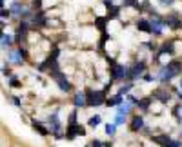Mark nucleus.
Returning a JSON list of instances; mask_svg holds the SVG:
<instances>
[{"mask_svg": "<svg viewBox=\"0 0 182 147\" xmlns=\"http://www.w3.org/2000/svg\"><path fill=\"white\" fill-rule=\"evenodd\" d=\"M144 116L142 115H135L133 118H131V124H129V129L133 131V133H139V131H142L144 129Z\"/></svg>", "mask_w": 182, "mask_h": 147, "instance_id": "nucleus-8", "label": "nucleus"}, {"mask_svg": "<svg viewBox=\"0 0 182 147\" xmlns=\"http://www.w3.org/2000/svg\"><path fill=\"white\" fill-rule=\"evenodd\" d=\"M131 107H133V104H129L128 100H124L120 105H117V109H118V113H124V115H128L129 111H131Z\"/></svg>", "mask_w": 182, "mask_h": 147, "instance_id": "nucleus-17", "label": "nucleus"}, {"mask_svg": "<svg viewBox=\"0 0 182 147\" xmlns=\"http://www.w3.org/2000/svg\"><path fill=\"white\" fill-rule=\"evenodd\" d=\"M166 26L171 27V29H180L182 27V18L177 15V13H170L166 17Z\"/></svg>", "mask_w": 182, "mask_h": 147, "instance_id": "nucleus-6", "label": "nucleus"}, {"mask_svg": "<svg viewBox=\"0 0 182 147\" xmlns=\"http://www.w3.org/2000/svg\"><path fill=\"white\" fill-rule=\"evenodd\" d=\"M168 65H170V69L175 73V76H179V74L182 73V62L180 60H170Z\"/></svg>", "mask_w": 182, "mask_h": 147, "instance_id": "nucleus-16", "label": "nucleus"}, {"mask_svg": "<svg viewBox=\"0 0 182 147\" xmlns=\"http://www.w3.org/2000/svg\"><path fill=\"white\" fill-rule=\"evenodd\" d=\"M84 135H86V129L84 126H78V124H69L66 129V136L69 140H73L75 136H84Z\"/></svg>", "mask_w": 182, "mask_h": 147, "instance_id": "nucleus-3", "label": "nucleus"}, {"mask_svg": "<svg viewBox=\"0 0 182 147\" xmlns=\"http://www.w3.org/2000/svg\"><path fill=\"white\" fill-rule=\"evenodd\" d=\"M144 80H146V82H153V80H155V76H151L150 73H146V74H144Z\"/></svg>", "mask_w": 182, "mask_h": 147, "instance_id": "nucleus-33", "label": "nucleus"}, {"mask_svg": "<svg viewBox=\"0 0 182 147\" xmlns=\"http://www.w3.org/2000/svg\"><path fill=\"white\" fill-rule=\"evenodd\" d=\"M69 124H76V111H71V115H69Z\"/></svg>", "mask_w": 182, "mask_h": 147, "instance_id": "nucleus-29", "label": "nucleus"}, {"mask_svg": "<svg viewBox=\"0 0 182 147\" xmlns=\"http://www.w3.org/2000/svg\"><path fill=\"white\" fill-rule=\"evenodd\" d=\"M0 4H2V7H4V4H6V0H0Z\"/></svg>", "mask_w": 182, "mask_h": 147, "instance_id": "nucleus-37", "label": "nucleus"}, {"mask_svg": "<svg viewBox=\"0 0 182 147\" xmlns=\"http://www.w3.org/2000/svg\"><path fill=\"white\" fill-rule=\"evenodd\" d=\"M102 2H104V6H106L107 9H109V7H113V0H102Z\"/></svg>", "mask_w": 182, "mask_h": 147, "instance_id": "nucleus-35", "label": "nucleus"}, {"mask_svg": "<svg viewBox=\"0 0 182 147\" xmlns=\"http://www.w3.org/2000/svg\"><path fill=\"white\" fill-rule=\"evenodd\" d=\"M11 102H13V104L17 105V107H20V105H22V102H20V98H15V96H13V98H11Z\"/></svg>", "mask_w": 182, "mask_h": 147, "instance_id": "nucleus-32", "label": "nucleus"}, {"mask_svg": "<svg viewBox=\"0 0 182 147\" xmlns=\"http://www.w3.org/2000/svg\"><path fill=\"white\" fill-rule=\"evenodd\" d=\"M151 140L155 144H159L160 147H170V144H171V138L168 135H157V136H151Z\"/></svg>", "mask_w": 182, "mask_h": 147, "instance_id": "nucleus-14", "label": "nucleus"}, {"mask_svg": "<svg viewBox=\"0 0 182 147\" xmlns=\"http://www.w3.org/2000/svg\"><path fill=\"white\" fill-rule=\"evenodd\" d=\"M40 6H42V0H33V7H35V9H37V7L40 9Z\"/></svg>", "mask_w": 182, "mask_h": 147, "instance_id": "nucleus-34", "label": "nucleus"}, {"mask_svg": "<svg viewBox=\"0 0 182 147\" xmlns=\"http://www.w3.org/2000/svg\"><path fill=\"white\" fill-rule=\"evenodd\" d=\"M49 129H51V133H55L57 136L60 138V129H62V124H60V120H58V115L53 113V115L49 116Z\"/></svg>", "mask_w": 182, "mask_h": 147, "instance_id": "nucleus-9", "label": "nucleus"}, {"mask_svg": "<svg viewBox=\"0 0 182 147\" xmlns=\"http://www.w3.org/2000/svg\"><path fill=\"white\" fill-rule=\"evenodd\" d=\"M33 127H35V129H37V131H38V133L42 135V136H47V135L51 133V131H47V129H46L42 124H37V122H33Z\"/></svg>", "mask_w": 182, "mask_h": 147, "instance_id": "nucleus-22", "label": "nucleus"}, {"mask_svg": "<svg viewBox=\"0 0 182 147\" xmlns=\"http://www.w3.org/2000/svg\"><path fill=\"white\" fill-rule=\"evenodd\" d=\"M102 122V118H100V115H95V116H91L89 120H87V126L89 127H96L98 124Z\"/></svg>", "mask_w": 182, "mask_h": 147, "instance_id": "nucleus-24", "label": "nucleus"}, {"mask_svg": "<svg viewBox=\"0 0 182 147\" xmlns=\"http://www.w3.org/2000/svg\"><path fill=\"white\" fill-rule=\"evenodd\" d=\"M153 98H155V100H159L160 104H168V102H170V98H171V95H170V91H168V89L160 87V89H155V91H153Z\"/></svg>", "mask_w": 182, "mask_h": 147, "instance_id": "nucleus-7", "label": "nucleus"}, {"mask_svg": "<svg viewBox=\"0 0 182 147\" xmlns=\"http://www.w3.org/2000/svg\"><path fill=\"white\" fill-rule=\"evenodd\" d=\"M9 85H11V87H20L18 78H17V76H11V78H9Z\"/></svg>", "mask_w": 182, "mask_h": 147, "instance_id": "nucleus-28", "label": "nucleus"}, {"mask_svg": "<svg viewBox=\"0 0 182 147\" xmlns=\"http://www.w3.org/2000/svg\"><path fill=\"white\" fill-rule=\"evenodd\" d=\"M160 4H164V6H173L175 0H160Z\"/></svg>", "mask_w": 182, "mask_h": 147, "instance_id": "nucleus-36", "label": "nucleus"}, {"mask_svg": "<svg viewBox=\"0 0 182 147\" xmlns=\"http://www.w3.org/2000/svg\"><path fill=\"white\" fill-rule=\"evenodd\" d=\"M109 74H111V80L113 82H122V80H129V67L122 65V64H117L111 60V69H109Z\"/></svg>", "mask_w": 182, "mask_h": 147, "instance_id": "nucleus-1", "label": "nucleus"}, {"mask_svg": "<svg viewBox=\"0 0 182 147\" xmlns=\"http://www.w3.org/2000/svg\"><path fill=\"white\" fill-rule=\"evenodd\" d=\"M170 147H182V142H179V140H171Z\"/></svg>", "mask_w": 182, "mask_h": 147, "instance_id": "nucleus-31", "label": "nucleus"}, {"mask_svg": "<svg viewBox=\"0 0 182 147\" xmlns=\"http://www.w3.org/2000/svg\"><path fill=\"white\" fill-rule=\"evenodd\" d=\"M173 78H175V73H173L171 69H170V65L166 64L164 67H162L160 71H159V74H157V80H160L162 84H168V82H171Z\"/></svg>", "mask_w": 182, "mask_h": 147, "instance_id": "nucleus-5", "label": "nucleus"}, {"mask_svg": "<svg viewBox=\"0 0 182 147\" xmlns=\"http://www.w3.org/2000/svg\"><path fill=\"white\" fill-rule=\"evenodd\" d=\"M118 13H120V7H118V6H113V7H109V11H107V18H109V20L117 18Z\"/></svg>", "mask_w": 182, "mask_h": 147, "instance_id": "nucleus-20", "label": "nucleus"}, {"mask_svg": "<svg viewBox=\"0 0 182 147\" xmlns=\"http://www.w3.org/2000/svg\"><path fill=\"white\" fill-rule=\"evenodd\" d=\"M146 71V64L144 62H135L131 67H129V80H137L140 78Z\"/></svg>", "mask_w": 182, "mask_h": 147, "instance_id": "nucleus-4", "label": "nucleus"}, {"mask_svg": "<svg viewBox=\"0 0 182 147\" xmlns=\"http://www.w3.org/2000/svg\"><path fill=\"white\" fill-rule=\"evenodd\" d=\"M124 122H126V115H124V113H117V115H115V124H117V126H122Z\"/></svg>", "mask_w": 182, "mask_h": 147, "instance_id": "nucleus-26", "label": "nucleus"}, {"mask_svg": "<svg viewBox=\"0 0 182 147\" xmlns=\"http://www.w3.org/2000/svg\"><path fill=\"white\" fill-rule=\"evenodd\" d=\"M9 9L13 15H17V17H24L26 13H27V9H26V6H22V2H18V0H15V2H11V6H9Z\"/></svg>", "mask_w": 182, "mask_h": 147, "instance_id": "nucleus-11", "label": "nucleus"}, {"mask_svg": "<svg viewBox=\"0 0 182 147\" xmlns=\"http://www.w3.org/2000/svg\"><path fill=\"white\" fill-rule=\"evenodd\" d=\"M22 56H26V51L18 47L17 51H9V62L17 64V65H22Z\"/></svg>", "mask_w": 182, "mask_h": 147, "instance_id": "nucleus-12", "label": "nucleus"}, {"mask_svg": "<svg viewBox=\"0 0 182 147\" xmlns=\"http://www.w3.org/2000/svg\"><path fill=\"white\" fill-rule=\"evenodd\" d=\"M137 29L142 33H150V35H153V27H151V22L146 20V18H140V20H137Z\"/></svg>", "mask_w": 182, "mask_h": 147, "instance_id": "nucleus-13", "label": "nucleus"}, {"mask_svg": "<svg viewBox=\"0 0 182 147\" xmlns=\"http://www.w3.org/2000/svg\"><path fill=\"white\" fill-rule=\"evenodd\" d=\"M0 17H2V20L9 18V17H11V9H6V7H2V11H0Z\"/></svg>", "mask_w": 182, "mask_h": 147, "instance_id": "nucleus-27", "label": "nucleus"}, {"mask_svg": "<svg viewBox=\"0 0 182 147\" xmlns=\"http://www.w3.org/2000/svg\"><path fill=\"white\" fill-rule=\"evenodd\" d=\"M122 102H124V95H120V93H117L115 96L107 98V100H106V105H107V107H117V105H120Z\"/></svg>", "mask_w": 182, "mask_h": 147, "instance_id": "nucleus-15", "label": "nucleus"}, {"mask_svg": "<svg viewBox=\"0 0 182 147\" xmlns=\"http://www.w3.org/2000/svg\"><path fill=\"white\" fill-rule=\"evenodd\" d=\"M180 89H182V78H180Z\"/></svg>", "mask_w": 182, "mask_h": 147, "instance_id": "nucleus-38", "label": "nucleus"}, {"mask_svg": "<svg viewBox=\"0 0 182 147\" xmlns=\"http://www.w3.org/2000/svg\"><path fill=\"white\" fill-rule=\"evenodd\" d=\"M73 105H75V107H86L87 105L86 91H76L75 96H73Z\"/></svg>", "mask_w": 182, "mask_h": 147, "instance_id": "nucleus-10", "label": "nucleus"}, {"mask_svg": "<svg viewBox=\"0 0 182 147\" xmlns=\"http://www.w3.org/2000/svg\"><path fill=\"white\" fill-rule=\"evenodd\" d=\"M11 44H13V36H11V35H7V33L2 31V49L9 47Z\"/></svg>", "mask_w": 182, "mask_h": 147, "instance_id": "nucleus-18", "label": "nucleus"}, {"mask_svg": "<svg viewBox=\"0 0 182 147\" xmlns=\"http://www.w3.org/2000/svg\"><path fill=\"white\" fill-rule=\"evenodd\" d=\"M107 20H109L107 17H96L95 18V26L100 29V31H104V29H106V22Z\"/></svg>", "mask_w": 182, "mask_h": 147, "instance_id": "nucleus-19", "label": "nucleus"}, {"mask_svg": "<svg viewBox=\"0 0 182 147\" xmlns=\"http://www.w3.org/2000/svg\"><path fill=\"white\" fill-rule=\"evenodd\" d=\"M150 104H151L150 98H142V100H139L137 107H139V109H142V111H148V109H150Z\"/></svg>", "mask_w": 182, "mask_h": 147, "instance_id": "nucleus-21", "label": "nucleus"}, {"mask_svg": "<svg viewBox=\"0 0 182 147\" xmlns=\"http://www.w3.org/2000/svg\"><path fill=\"white\" fill-rule=\"evenodd\" d=\"M131 89H133V84L129 82V84H124V85H122V87L118 89V93H120V95H128Z\"/></svg>", "mask_w": 182, "mask_h": 147, "instance_id": "nucleus-25", "label": "nucleus"}, {"mask_svg": "<svg viewBox=\"0 0 182 147\" xmlns=\"http://www.w3.org/2000/svg\"><path fill=\"white\" fill-rule=\"evenodd\" d=\"M115 133H117V124L113 122V124H106V135L107 136H115Z\"/></svg>", "mask_w": 182, "mask_h": 147, "instance_id": "nucleus-23", "label": "nucleus"}, {"mask_svg": "<svg viewBox=\"0 0 182 147\" xmlns=\"http://www.w3.org/2000/svg\"><path fill=\"white\" fill-rule=\"evenodd\" d=\"M91 147H104V144H102L100 140H93V142H91Z\"/></svg>", "mask_w": 182, "mask_h": 147, "instance_id": "nucleus-30", "label": "nucleus"}, {"mask_svg": "<svg viewBox=\"0 0 182 147\" xmlns=\"http://www.w3.org/2000/svg\"><path fill=\"white\" fill-rule=\"evenodd\" d=\"M86 95H87V105L89 107H98V105H104L106 104V89L102 91H93V89H86Z\"/></svg>", "mask_w": 182, "mask_h": 147, "instance_id": "nucleus-2", "label": "nucleus"}]
</instances>
